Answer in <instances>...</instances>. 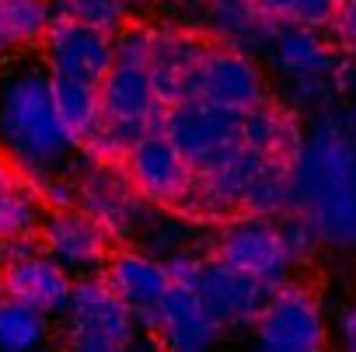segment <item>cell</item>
<instances>
[{
	"mask_svg": "<svg viewBox=\"0 0 356 352\" xmlns=\"http://www.w3.org/2000/svg\"><path fill=\"white\" fill-rule=\"evenodd\" d=\"M196 101H213L234 112H252L269 101V84L262 67L234 49L213 46V53L203 60L196 77Z\"/></svg>",
	"mask_w": 356,
	"mask_h": 352,
	"instance_id": "30bf717a",
	"label": "cell"
},
{
	"mask_svg": "<svg viewBox=\"0 0 356 352\" xmlns=\"http://www.w3.org/2000/svg\"><path fill=\"white\" fill-rule=\"evenodd\" d=\"M154 331L161 335L164 349L168 352H210L220 338V328L217 321L207 314V307L200 303V296L186 286H171L161 310H157V321H154Z\"/></svg>",
	"mask_w": 356,
	"mask_h": 352,
	"instance_id": "9a60e30c",
	"label": "cell"
},
{
	"mask_svg": "<svg viewBox=\"0 0 356 352\" xmlns=\"http://www.w3.org/2000/svg\"><path fill=\"white\" fill-rule=\"evenodd\" d=\"M255 324V352H321L325 345L321 307L300 283L276 286Z\"/></svg>",
	"mask_w": 356,
	"mask_h": 352,
	"instance_id": "5b68a950",
	"label": "cell"
},
{
	"mask_svg": "<svg viewBox=\"0 0 356 352\" xmlns=\"http://www.w3.org/2000/svg\"><path fill=\"white\" fill-rule=\"evenodd\" d=\"M15 46V39H11V28H8V18H4V8H0V53H8Z\"/></svg>",
	"mask_w": 356,
	"mask_h": 352,
	"instance_id": "e575fe53",
	"label": "cell"
},
{
	"mask_svg": "<svg viewBox=\"0 0 356 352\" xmlns=\"http://www.w3.org/2000/svg\"><path fill=\"white\" fill-rule=\"evenodd\" d=\"M276 227H280L283 251H286V258H290L293 265L311 262V258H314V251L321 248V234L314 231V224H311L304 213H293V210H290L283 220H276Z\"/></svg>",
	"mask_w": 356,
	"mask_h": 352,
	"instance_id": "83f0119b",
	"label": "cell"
},
{
	"mask_svg": "<svg viewBox=\"0 0 356 352\" xmlns=\"http://www.w3.org/2000/svg\"><path fill=\"white\" fill-rule=\"evenodd\" d=\"M77 140L56 112L53 74L18 63L0 74V153L29 178H60L77 157Z\"/></svg>",
	"mask_w": 356,
	"mask_h": 352,
	"instance_id": "6da1fadb",
	"label": "cell"
},
{
	"mask_svg": "<svg viewBox=\"0 0 356 352\" xmlns=\"http://www.w3.org/2000/svg\"><path fill=\"white\" fill-rule=\"evenodd\" d=\"M269 56L286 81L332 77V67L339 60L335 49L321 39L318 28H300V25H280L276 35H273Z\"/></svg>",
	"mask_w": 356,
	"mask_h": 352,
	"instance_id": "ac0fdd59",
	"label": "cell"
},
{
	"mask_svg": "<svg viewBox=\"0 0 356 352\" xmlns=\"http://www.w3.org/2000/svg\"><path fill=\"white\" fill-rule=\"evenodd\" d=\"M46 338V314L18 300L0 303V352H35Z\"/></svg>",
	"mask_w": 356,
	"mask_h": 352,
	"instance_id": "cb8c5ba5",
	"label": "cell"
},
{
	"mask_svg": "<svg viewBox=\"0 0 356 352\" xmlns=\"http://www.w3.org/2000/svg\"><path fill=\"white\" fill-rule=\"evenodd\" d=\"M77 203L91 220L108 231V237H129L150 217L147 199L136 192L119 164H91L77 182Z\"/></svg>",
	"mask_w": 356,
	"mask_h": 352,
	"instance_id": "52a82bcc",
	"label": "cell"
},
{
	"mask_svg": "<svg viewBox=\"0 0 356 352\" xmlns=\"http://www.w3.org/2000/svg\"><path fill=\"white\" fill-rule=\"evenodd\" d=\"M255 8L276 25H300L321 32L332 25L339 0H255Z\"/></svg>",
	"mask_w": 356,
	"mask_h": 352,
	"instance_id": "d4e9b609",
	"label": "cell"
},
{
	"mask_svg": "<svg viewBox=\"0 0 356 352\" xmlns=\"http://www.w3.org/2000/svg\"><path fill=\"white\" fill-rule=\"evenodd\" d=\"M0 8H4V18H8L15 46L18 42H25V46L42 42L49 25H53L49 0H0Z\"/></svg>",
	"mask_w": 356,
	"mask_h": 352,
	"instance_id": "4316f807",
	"label": "cell"
},
{
	"mask_svg": "<svg viewBox=\"0 0 356 352\" xmlns=\"http://www.w3.org/2000/svg\"><path fill=\"white\" fill-rule=\"evenodd\" d=\"M39 224V199L35 189L22 178L15 189L0 196V241L4 237H29Z\"/></svg>",
	"mask_w": 356,
	"mask_h": 352,
	"instance_id": "484cf974",
	"label": "cell"
},
{
	"mask_svg": "<svg viewBox=\"0 0 356 352\" xmlns=\"http://www.w3.org/2000/svg\"><path fill=\"white\" fill-rule=\"evenodd\" d=\"M300 213L314 224V231L321 234V244L356 248V182H346V185L318 196Z\"/></svg>",
	"mask_w": 356,
	"mask_h": 352,
	"instance_id": "ffe728a7",
	"label": "cell"
},
{
	"mask_svg": "<svg viewBox=\"0 0 356 352\" xmlns=\"http://www.w3.org/2000/svg\"><path fill=\"white\" fill-rule=\"evenodd\" d=\"M70 352H129L133 314L98 276H88L70 293Z\"/></svg>",
	"mask_w": 356,
	"mask_h": 352,
	"instance_id": "3957f363",
	"label": "cell"
},
{
	"mask_svg": "<svg viewBox=\"0 0 356 352\" xmlns=\"http://www.w3.org/2000/svg\"><path fill=\"white\" fill-rule=\"evenodd\" d=\"M213 39L193 28L154 25V56H150V81L164 108L196 101V77L203 60L213 53Z\"/></svg>",
	"mask_w": 356,
	"mask_h": 352,
	"instance_id": "8992f818",
	"label": "cell"
},
{
	"mask_svg": "<svg viewBox=\"0 0 356 352\" xmlns=\"http://www.w3.org/2000/svg\"><path fill=\"white\" fill-rule=\"evenodd\" d=\"M98 94H102V112L108 122H147L154 129L164 126L168 108L161 105L147 67L115 63L98 84Z\"/></svg>",
	"mask_w": 356,
	"mask_h": 352,
	"instance_id": "2e32d148",
	"label": "cell"
},
{
	"mask_svg": "<svg viewBox=\"0 0 356 352\" xmlns=\"http://www.w3.org/2000/svg\"><path fill=\"white\" fill-rule=\"evenodd\" d=\"M328 32L346 56H356V0H339Z\"/></svg>",
	"mask_w": 356,
	"mask_h": 352,
	"instance_id": "f546056e",
	"label": "cell"
},
{
	"mask_svg": "<svg viewBox=\"0 0 356 352\" xmlns=\"http://www.w3.org/2000/svg\"><path fill=\"white\" fill-rule=\"evenodd\" d=\"M8 300V293H4V286H0V303H4Z\"/></svg>",
	"mask_w": 356,
	"mask_h": 352,
	"instance_id": "8d00e7d4",
	"label": "cell"
},
{
	"mask_svg": "<svg viewBox=\"0 0 356 352\" xmlns=\"http://www.w3.org/2000/svg\"><path fill=\"white\" fill-rule=\"evenodd\" d=\"M22 182V174H18V167L4 157V153H0V196H4L8 189H15Z\"/></svg>",
	"mask_w": 356,
	"mask_h": 352,
	"instance_id": "836d02e7",
	"label": "cell"
},
{
	"mask_svg": "<svg viewBox=\"0 0 356 352\" xmlns=\"http://www.w3.org/2000/svg\"><path fill=\"white\" fill-rule=\"evenodd\" d=\"M161 133L178 146L196 174H207L245 146V112L213 101H182L164 112Z\"/></svg>",
	"mask_w": 356,
	"mask_h": 352,
	"instance_id": "7a4b0ae2",
	"label": "cell"
},
{
	"mask_svg": "<svg viewBox=\"0 0 356 352\" xmlns=\"http://www.w3.org/2000/svg\"><path fill=\"white\" fill-rule=\"evenodd\" d=\"M241 206H245V213H259V217L290 213V164L269 157L266 167L259 171V178L248 185Z\"/></svg>",
	"mask_w": 356,
	"mask_h": 352,
	"instance_id": "603a6c76",
	"label": "cell"
},
{
	"mask_svg": "<svg viewBox=\"0 0 356 352\" xmlns=\"http://www.w3.org/2000/svg\"><path fill=\"white\" fill-rule=\"evenodd\" d=\"M53 22H77L84 28L115 35L129 22V4L126 0H49Z\"/></svg>",
	"mask_w": 356,
	"mask_h": 352,
	"instance_id": "7402d4cb",
	"label": "cell"
},
{
	"mask_svg": "<svg viewBox=\"0 0 356 352\" xmlns=\"http://www.w3.org/2000/svg\"><path fill=\"white\" fill-rule=\"evenodd\" d=\"M133 352H154V349H133Z\"/></svg>",
	"mask_w": 356,
	"mask_h": 352,
	"instance_id": "74e56055",
	"label": "cell"
},
{
	"mask_svg": "<svg viewBox=\"0 0 356 352\" xmlns=\"http://www.w3.org/2000/svg\"><path fill=\"white\" fill-rule=\"evenodd\" d=\"M339 342H342V352H356V303H349L339 314Z\"/></svg>",
	"mask_w": 356,
	"mask_h": 352,
	"instance_id": "d6a6232c",
	"label": "cell"
},
{
	"mask_svg": "<svg viewBox=\"0 0 356 352\" xmlns=\"http://www.w3.org/2000/svg\"><path fill=\"white\" fill-rule=\"evenodd\" d=\"M46 63L53 77H74L84 84H102L115 67L112 35L84 28L77 22H53L46 32Z\"/></svg>",
	"mask_w": 356,
	"mask_h": 352,
	"instance_id": "7c38bea8",
	"label": "cell"
},
{
	"mask_svg": "<svg viewBox=\"0 0 356 352\" xmlns=\"http://www.w3.org/2000/svg\"><path fill=\"white\" fill-rule=\"evenodd\" d=\"M122 171L129 174L136 192L154 206H178L196 178L193 164L178 153V146L161 129L147 133L129 150V157L122 160Z\"/></svg>",
	"mask_w": 356,
	"mask_h": 352,
	"instance_id": "ba28073f",
	"label": "cell"
},
{
	"mask_svg": "<svg viewBox=\"0 0 356 352\" xmlns=\"http://www.w3.org/2000/svg\"><path fill=\"white\" fill-rule=\"evenodd\" d=\"M53 98H56L60 119L67 122L74 140L84 146L105 122L98 84H84V81H74V77H53Z\"/></svg>",
	"mask_w": 356,
	"mask_h": 352,
	"instance_id": "44dd1931",
	"label": "cell"
},
{
	"mask_svg": "<svg viewBox=\"0 0 356 352\" xmlns=\"http://www.w3.org/2000/svg\"><path fill=\"white\" fill-rule=\"evenodd\" d=\"M193 4L200 11V22H203L207 35L217 46L245 53V56L269 53L273 35H276L280 25L269 22L255 8V0H193Z\"/></svg>",
	"mask_w": 356,
	"mask_h": 352,
	"instance_id": "4fadbf2b",
	"label": "cell"
},
{
	"mask_svg": "<svg viewBox=\"0 0 356 352\" xmlns=\"http://www.w3.org/2000/svg\"><path fill=\"white\" fill-rule=\"evenodd\" d=\"M4 293L8 300H18L25 307H35L39 314H63L70 310L74 283L63 265H56L49 255H32L25 262H15L4 269Z\"/></svg>",
	"mask_w": 356,
	"mask_h": 352,
	"instance_id": "e0dca14e",
	"label": "cell"
},
{
	"mask_svg": "<svg viewBox=\"0 0 356 352\" xmlns=\"http://www.w3.org/2000/svg\"><path fill=\"white\" fill-rule=\"evenodd\" d=\"M46 251L67 272H95L108 265L112 237L84 210H60L46 224Z\"/></svg>",
	"mask_w": 356,
	"mask_h": 352,
	"instance_id": "5bb4252c",
	"label": "cell"
},
{
	"mask_svg": "<svg viewBox=\"0 0 356 352\" xmlns=\"http://www.w3.org/2000/svg\"><path fill=\"white\" fill-rule=\"evenodd\" d=\"M32 255H39L32 234H29V237H4V244H0V262H4V265L25 262V258H32Z\"/></svg>",
	"mask_w": 356,
	"mask_h": 352,
	"instance_id": "1f68e13d",
	"label": "cell"
},
{
	"mask_svg": "<svg viewBox=\"0 0 356 352\" xmlns=\"http://www.w3.org/2000/svg\"><path fill=\"white\" fill-rule=\"evenodd\" d=\"M217 258L259 279L269 290L290 283V269H293V262L283 251L280 227L273 224V217H259V213H234L220 224Z\"/></svg>",
	"mask_w": 356,
	"mask_h": 352,
	"instance_id": "277c9868",
	"label": "cell"
},
{
	"mask_svg": "<svg viewBox=\"0 0 356 352\" xmlns=\"http://www.w3.org/2000/svg\"><path fill=\"white\" fill-rule=\"evenodd\" d=\"M193 293L200 296V303L207 307V314L217 321V328H241L259 321V314L266 310L273 290L262 286L259 279L238 272L234 265L220 262V258H207Z\"/></svg>",
	"mask_w": 356,
	"mask_h": 352,
	"instance_id": "9c48e42d",
	"label": "cell"
},
{
	"mask_svg": "<svg viewBox=\"0 0 356 352\" xmlns=\"http://www.w3.org/2000/svg\"><path fill=\"white\" fill-rule=\"evenodd\" d=\"M112 56L122 67H150V56H154V25L126 22L112 35Z\"/></svg>",
	"mask_w": 356,
	"mask_h": 352,
	"instance_id": "f1b7e54d",
	"label": "cell"
},
{
	"mask_svg": "<svg viewBox=\"0 0 356 352\" xmlns=\"http://www.w3.org/2000/svg\"><path fill=\"white\" fill-rule=\"evenodd\" d=\"M328 81H332V91L356 94V56H339Z\"/></svg>",
	"mask_w": 356,
	"mask_h": 352,
	"instance_id": "4dcf8cb0",
	"label": "cell"
},
{
	"mask_svg": "<svg viewBox=\"0 0 356 352\" xmlns=\"http://www.w3.org/2000/svg\"><path fill=\"white\" fill-rule=\"evenodd\" d=\"M304 136L307 133H304V126H300L293 108L266 101V105L245 112V146H252V150H259L266 157L293 164V157L304 146Z\"/></svg>",
	"mask_w": 356,
	"mask_h": 352,
	"instance_id": "d6986e66",
	"label": "cell"
},
{
	"mask_svg": "<svg viewBox=\"0 0 356 352\" xmlns=\"http://www.w3.org/2000/svg\"><path fill=\"white\" fill-rule=\"evenodd\" d=\"M105 283L122 300V307L133 314V321L150 328V331H154V321H157V310H161L168 290L175 286L164 262H157V258H150L143 251H133V248L115 251L108 258Z\"/></svg>",
	"mask_w": 356,
	"mask_h": 352,
	"instance_id": "8fae6325",
	"label": "cell"
},
{
	"mask_svg": "<svg viewBox=\"0 0 356 352\" xmlns=\"http://www.w3.org/2000/svg\"><path fill=\"white\" fill-rule=\"evenodd\" d=\"M353 150H356V122H353ZM353 178H356V164H353Z\"/></svg>",
	"mask_w": 356,
	"mask_h": 352,
	"instance_id": "d590c367",
	"label": "cell"
}]
</instances>
